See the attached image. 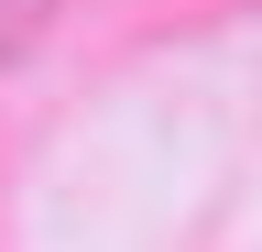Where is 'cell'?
I'll return each mask as SVG.
<instances>
[{"mask_svg":"<svg viewBox=\"0 0 262 252\" xmlns=\"http://www.w3.org/2000/svg\"><path fill=\"white\" fill-rule=\"evenodd\" d=\"M33 22H44V0H0V66L33 44Z\"/></svg>","mask_w":262,"mask_h":252,"instance_id":"6da1fadb","label":"cell"}]
</instances>
